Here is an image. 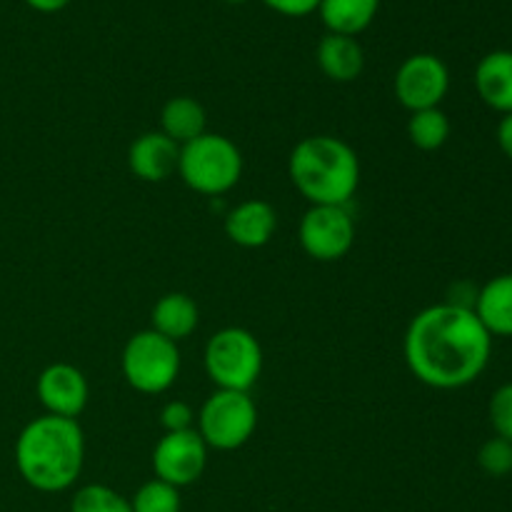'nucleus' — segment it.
<instances>
[{"label":"nucleus","instance_id":"nucleus-1","mask_svg":"<svg viewBox=\"0 0 512 512\" xmlns=\"http://www.w3.org/2000/svg\"><path fill=\"white\" fill-rule=\"evenodd\" d=\"M403 353L420 383L435 390H458L475 383L488 368L493 338L470 308L440 303L410 320Z\"/></svg>","mask_w":512,"mask_h":512},{"label":"nucleus","instance_id":"nucleus-2","mask_svg":"<svg viewBox=\"0 0 512 512\" xmlns=\"http://www.w3.org/2000/svg\"><path fill=\"white\" fill-rule=\"evenodd\" d=\"M85 463V438L78 420L40 415L15 440V468L30 488L63 493L73 488Z\"/></svg>","mask_w":512,"mask_h":512},{"label":"nucleus","instance_id":"nucleus-3","mask_svg":"<svg viewBox=\"0 0 512 512\" xmlns=\"http://www.w3.org/2000/svg\"><path fill=\"white\" fill-rule=\"evenodd\" d=\"M288 173L310 205H348L360 185V160L345 140L310 135L290 153Z\"/></svg>","mask_w":512,"mask_h":512},{"label":"nucleus","instance_id":"nucleus-4","mask_svg":"<svg viewBox=\"0 0 512 512\" xmlns=\"http://www.w3.org/2000/svg\"><path fill=\"white\" fill-rule=\"evenodd\" d=\"M178 175L195 193L218 198L238 185L243 175V155L225 135L203 133L180 145Z\"/></svg>","mask_w":512,"mask_h":512},{"label":"nucleus","instance_id":"nucleus-5","mask_svg":"<svg viewBox=\"0 0 512 512\" xmlns=\"http://www.w3.org/2000/svg\"><path fill=\"white\" fill-rule=\"evenodd\" d=\"M205 373L218 390L248 393L263 373V348L245 328H223L205 345Z\"/></svg>","mask_w":512,"mask_h":512},{"label":"nucleus","instance_id":"nucleus-6","mask_svg":"<svg viewBox=\"0 0 512 512\" xmlns=\"http://www.w3.org/2000/svg\"><path fill=\"white\" fill-rule=\"evenodd\" d=\"M123 378L133 390L143 395H160L180 375V350L178 343L163 338L155 330H140L125 343L120 358Z\"/></svg>","mask_w":512,"mask_h":512},{"label":"nucleus","instance_id":"nucleus-7","mask_svg":"<svg viewBox=\"0 0 512 512\" xmlns=\"http://www.w3.org/2000/svg\"><path fill=\"white\" fill-rule=\"evenodd\" d=\"M198 433L213 450H238L258 428V408L248 393L215 390L198 413Z\"/></svg>","mask_w":512,"mask_h":512},{"label":"nucleus","instance_id":"nucleus-8","mask_svg":"<svg viewBox=\"0 0 512 512\" xmlns=\"http://www.w3.org/2000/svg\"><path fill=\"white\" fill-rule=\"evenodd\" d=\"M300 248L320 263L345 258L355 243V220L348 205H310L298 228Z\"/></svg>","mask_w":512,"mask_h":512},{"label":"nucleus","instance_id":"nucleus-9","mask_svg":"<svg viewBox=\"0 0 512 512\" xmlns=\"http://www.w3.org/2000/svg\"><path fill=\"white\" fill-rule=\"evenodd\" d=\"M395 98L410 113L440 108L450 90V70L433 53H415L400 63L393 80Z\"/></svg>","mask_w":512,"mask_h":512},{"label":"nucleus","instance_id":"nucleus-10","mask_svg":"<svg viewBox=\"0 0 512 512\" xmlns=\"http://www.w3.org/2000/svg\"><path fill=\"white\" fill-rule=\"evenodd\" d=\"M208 450L195 428L183 433H165L153 450L155 478L178 490L198 483L208 465Z\"/></svg>","mask_w":512,"mask_h":512},{"label":"nucleus","instance_id":"nucleus-11","mask_svg":"<svg viewBox=\"0 0 512 512\" xmlns=\"http://www.w3.org/2000/svg\"><path fill=\"white\" fill-rule=\"evenodd\" d=\"M40 405L48 410V415L75 420L88 405V380L75 365L53 363L38 375L35 383Z\"/></svg>","mask_w":512,"mask_h":512},{"label":"nucleus","instance_id":"nucleus-12","mask_svg":"<svg viewBox=\"0 0 512 512\" xmlns=\"http://www.w3.org/2000/svg\"><path fill=\"white\" fill-rule=\"evenodd\" d=\"M180 145L173 143L160 130L143 133L130 143L128 168L130 173L145 183H163L170 175L178 173Z\"/></svg>","mask_w":512,"mask_h":512},{"label":"nucleus","instance_id":"nucleus-13","mask_svg":"<svg viewBox=\"0 0 512 512\" xmlns=\"http://www.w3.org/2000/svg\"><path fill=\"white\" fill-rule=\"evenodd\" d=\"M278 228V213L268 200H245L225 215V235L240 248H263Z\"/></svg>","mask_w":512,"mask_h":512},{"label":"nucleus","instance_id":"nucleus-14","mask_svg":"<svg viewBox=\"0 0 512 512\" xmlns=\"http://www.w3.org/2000/svg\"><path fill=\"white\" fill-rule=\"evenodd\" d=\"M475 90L488 108L512 113V50H493L475 65Z\"/></svg>","mask_w":512,"mask_h":512},{"label":"nucleus","instance_id":"nucleus-15","mask_svg":"<svg viewBox=\"0 0 512 512\" xmlns=\"http://www.w3.org/2000/svg\"><path fill=\"white\" fill-rule=\"evenodd\" d=\"M473 313L490 338H512V273L495 275L478 290Z\"/></svg>","mask_w":512,"mask_h":512},{"label":"nucleus","instance_id":"nucleus-16","mask_svg":"<svg viewBox=\"0 0 512 512\" xmlns=\"http://www.w3.org/2000/svg\"><path fill=\"white\" fill-rule=\"evenodd\" d=\"M315 60H318L320 70L335 83H353L365 68L363 45L353 35H323L318 50H315Z\"/></svg>","mask_w":512,"mask_h":512},{"label":"nucleus","instance_id":"nucleus-17","mask_svg":"<svg viewBox=\"0 0 512 512\" xmlns=\"http://www.w3.org/2000/svg\"><path fill=\"white\" fill-rule=\"evenodd\" d=\"M200 310L195 300L185 293H168L153 305L150 313V330L160 333L163 338L180 343V340L190 338L198 328Z\"/></svg>","mask_w":512,"mask_h":512},{"label":"nucleus","instance_id":"nucleus-18","mask_svg":"<svg viewBox=\"0 0 512 512\" xmlns=\"http://www.w3.org/2000/svg\"><path fill=\"white\" fill-rule=\"evenodd\" d=\"M205 125H208L205 108L195 98H188V95L170 98L160 110V133L168 135L178 145H185L208 133Z\"/></svg>","mask_w":512,"mask_h":512},{"label":"nucleus","instance_id":"nucleus-19","mask_svg":"<svg viewBox=\"0 0 512 512\" xmlns=\"http://www.w3.org/2000/svg\"><path fill=\"white\" fill-rule=\"evenodd\" d=\"M380 10V0H320L318 13L328 33L358 38L370 28Z\"/></svg>","mask_w":512,"mask_h":512},{"label":"nucleus","instance_id":"nucleus-20","mask_svg":"<svg viewBox=\"0 0 512 512\" xmlns=\"http://www.w3.org/2000/svg\"><path fill=\"white\" fill-rule=\"evenodd\" d=\"M408 138L415 148L425 153L440 150L450 138V118L440 108L415 110L408 120Z\"/></svg>","mask_w":512,"mask_h":512},{"label":"nucleus","instance_id":"nucleus-21","mask_svg":"<svg viewBox=\"0 0 512 512\" xmlns=\"http://www.w3.org/2000/svg\"><path fill=\"white\" fill-rule=\"evenodd\" d=\"M180 505V490L158 478L140 485L130 498L133 512H180Z\"/></svg>","mask_w":512,"mask_h":512},{"label":"nucleus","instance_id":"nucleus-22","mask_svg":"<svg viewBox=\"0 0 512 512\" xmlns=\"http://www.w3.org/2000/svg\"><path fill=\"white\" fill-rule=\"evenodd\" d=\"M70 512H133L130 500L108 485H85L70 500Z\"/></svg>","mask_w":512,"mask_h":512},{"label":"nucleus","instance_id":"nucleus-23","mask_svg":"<svg viewBox=\"0 0 512 512\" xmlns=\"http://www.w3.org/2000/svg\"><path fill=\"white\" fill-rule=\"evenodd\" d=\"M478 465L490 478H505L512 473V443L505 438H490L480 445Z\"/></svg>","mask_w":512,"mask_h":512},{"label":"nucleus","instance_id":"nucleus-24","mask_svg":"<svg viewBox=\"0 0 512 512\" xmlns=\"http://www.w3.org/2000/svg\"><path fill=\"white\" fill-rule=\"evenodd\" d=\"M490 423L498 438H505L512 443V383L500 385L493 393L488 405Z\"/></svg>","mask_w":512,"mask_h":512},{"label":"nucleus","instance_id":"nucleus-25","mask_svg":"<svg viewBox=\"0 0 512 512\" xmlns=\"http://www.w3.org/2000/svg\"><path fill=\"white\" fill-rule=\"evenodd\" d=\"M195 413L188 403L183 400H170L163 410H160V425L165 433H183V430H193Z\"/></svg>","mask_w":512,"mask_h":512},{"label":"nucleus","instance_id":"nucleus-26","mask_svg":"<svg viewBox=\"0 0 512 512\" xmlns=\"http://www.w3.org/2000/svg\"><path fill=\"white\" fill-rule=\"evenodd\" d=\"M260 3H265L270 10L285 15V18H305V15L318 10L320 0H260Z\"/></svg>","mask_w":512,"mask_h":512},{"label":"nucleus","instance_id":"nucleus-27","mask_svg":"<svg viewBox=\"0 0 512 512\" xmlns=\"http://www.w3.org/2000/svg\"><path fill=\"white\" fill-rule=\"evenodd\" d=\"M498 145L505 158L512 160V113L503 115V120L498 123Z\"/></svg>","mask_w":512,"mask_h":512},{"label":"nucleus","instance_id":"nucleus-28","mask_svg":"<svg viewBox=\"0 0 512 512\" xmlns=\"http://www.w3.org/2000/svg\"><path fill=\"white\" fill-rule=\"evenodd\" d=\"M25 3L33 10H38V13H58V10L68 8L73 0H25Z\"/></svg>","mask_w":512,"mask_h":512},{"label":"nucleus","instance_id":"nucleus-29","mask_svg":"<svg viewBox=\"0 0 512 512\" xmlns=\"http://www.w3.org/2000/svg\"><path fill=\"white\" fill-rule=\"evenodd\" d=\"M228 3H245V0H228Z\"/></svg>","mask_w":512,"mask_h":512}]
</instances>
